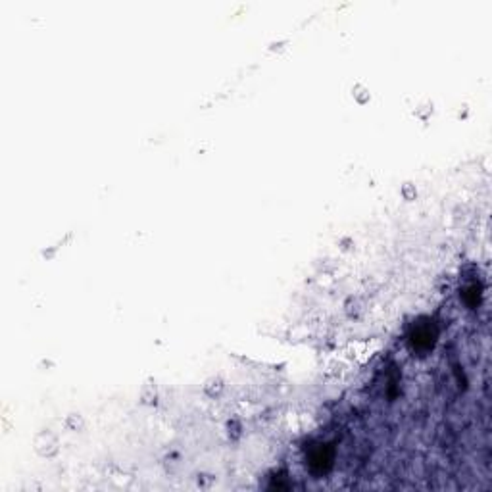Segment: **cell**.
<instances>
[{
	"label": "cell",
	"mask_w": 492,
	"mask_h": 492,
	"mask_svg": "<svg viewBox=\"0 0 492 492\" xmlns=\"http://www.w3.org/2000/svg\"><path fill=\"white\" fill-rule=\"evenodd\" d=\"M33 450L37 456L44 457V459H52L60 454V439L58 435L52 430H41L37 433L33 439Z\"/></svg>",
	"instance_id": "cell-1"
},
{
	"label": "cell",
	"mask_w": 492,
	"mask_h": 492,
	"mask_svg": "<svg viewBox=\"0 0 492 492\" xmlns=\"http://www.w3.org/2000/svg\"><path fill=\"white\" fill-rule=\"evenodd\" d=\"M223 390H225V383L221 377H210L204 383V394L210 398H218Z\"/></svg>",
	"instance_id": "cell-2"
},
{
	"label": "cell",
	"mask_w": 492,
	"mask_h": 492,
	"mask_svg": "<svg viewBox=\"0 0 492 492\" xmlns=\"http://www.w3.org/2000/svg\"><path fill=\"white\" fill-rule=\"evenodd\" d=\"M139 398H141V404L144 406H156V402H158V390H156V385H144V387L141 388V394H139Z\"/></svg>",
	"instance_id": "cell-3"
},
{
	"label": "cell",
	"mask_w": 492,
	"mask_h": 492,
	"mask_svg": "<svg viewBox=\"0 0 492 492\" xmlns=\"http://www.w3.org/2000/svg\"><path fill=\"white\" fill-rule=\"evenodd\" d=\"M66 427L70 430H73V433H81V430L85 429V417L81 413H70L66 417Z\"/></svg>",
	"instance_id": "cell-4"
},
{
	"label": "cell",
	"mask_w": 492,
	"mask_h": 492,
	"mask_svg": "<svg viewBox=\"0 0 492 492\" xmlns=\"http://www.w3.org/2000/svg\"><path fill=\"white\" fill-rule=\"evenodd\" d=\"M363 312V308H361V300L360 298H350L348 300V304H346V314L350 317H358Z\"/></svg>",
	"instance_id": "cell-5"
},
{
	"label": "cell",
	"mask_w": 492,
	"mask_h": 492,
	"mask_svg": "<svg viewBox=\"0 0 492 492\" xmlns=\"http://www.w3.org/2000/svg\"><path fill=\"white\" fill-rule=\"evenodd\" d=\"M402 198L404 200H408V202H412V200H415V196H417V189H415V184L412 183H406L404 187H402Z\"/></svg>",
	"instance_id": "cell-6"
}]
</instances>
